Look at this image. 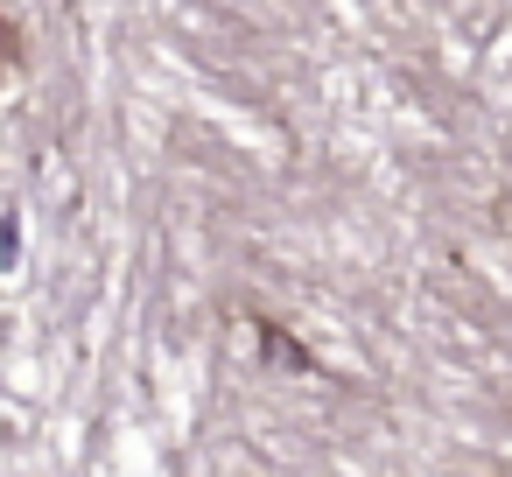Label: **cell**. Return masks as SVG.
<instances>
[{
  "instance_id": "6da1fadb",
  "label": "cell",
  "mask_w": 512,
  "mask_h": 477,
  "mask_svg": "<svg viewBox=\"0 0 512 477\" xmlns=\"http://www.w3.org/2000/svg\"><path fill=\"white\" fill-rule=\"evenodd\" d=\"M253 330H260V351H267V365H281V372H316V358H309V351H302V344H295L281 323H253Z\"/></svg>"
},
{
  "instance_id": "7a4b0ae2",
  "label": "cell",
  "mask_w": 512,
  "mask_h": 477,
  "mask_svg": "<svg viewBox=\"0 0 512 477\" xmlns=\"http://www.w3.org/2000/svg\"><path fill=\"white\" fill-rule=\"evenodd\" d=\"M8 50H15V29H8V22H0V57H8Z\"/></svg>"
}]
</instances>
